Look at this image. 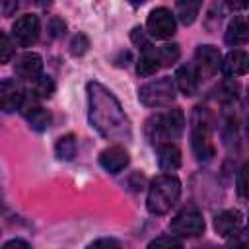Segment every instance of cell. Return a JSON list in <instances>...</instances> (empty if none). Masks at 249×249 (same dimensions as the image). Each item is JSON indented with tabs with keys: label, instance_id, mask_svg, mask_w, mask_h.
Instances as JSON below:
<instances>
[{
	"label": "cell",
	"instance_id": "6da1fadb",
	"mask_svg": "<svg viewBox=\"0 0 249 249\" xmlns=\"http://www.w3.org/2000/svg\"><path fill=\"white\" fill-rule=\"evenodd\" d=\"M86 89L91 126L107 140H130V121L124 109L121 107L119 99L99 82H89Z\"/></svg>",
	"mask_w": 249,
	"mask_h": 249
},
{
	"label": "cell",
	"instance_id": "7a4b0ae2",
	"mask_svg": "<svg viewBox=\"0 0 249 249\" xmlns=\"http://www.w3.org/2000/svg\"><path fill=\"white\" fill-rule=\"evenodd\" d=\"M185 128V115L181 109H169L165 113H156L146 121V136L154 146L171 142L181 136Z\"/></svg>",
	"mask_w": 249,
	"mask_h": 249
},
{
	"label": "cell",
	"instance_id": "3957f363",
	"mask_svg": "<svg viewBox=\"0 0 249 249\" xmlns=\"http://www.w3.org/2000/svg\"><path fill=\"white\" fill-rule=\"evenodd\" d=\"M181 196V181L175 175H158L148 189L146 206L152 214H165Z\"/></svg>",
	"mask_w": 249,
	"mask_h": 249
},
{
	"label": "cell",
	"instance_id": "277c9868",
	"mask_svg": "<svg viewBox=\"0 0 249 249\" xmlns=\"http://www.w3.org/2000/svg\"><path fill=\"white\" fill-rule=\"evenodd\" d=\"M212 124V115L204 107H195L191 115V146L198 161H208L214 156Z\"/></svg>",
	"mask_w": 249,
	"mask_h": 249
},
{
	"label": "cell",
	"instance_id": "5b68a950",
	"mask_svg": "<svg viewBox=\"0 0 249 249\" xmlns=\"http://www.w3.org/2000/svg\"><path fill=\"white\" fill-rule=\"evenodd\" d=\"M138 99L146 107H165L175 99V84L171 78H158L138 89Z\"/></svg>",
	"mask_w": 249,
	"mask_h": 249
},
{
	"label": "cell",
	"instance_id": "8992f818",
	"mask_svg": "<svg viewBox=\"0 0 249 249\" xmlns=\"http://www.w3.org/2000/svg\"><path fill=\"white\" fill-rule=\"evenodd\" d=\"M169 230L179 237H196L204 231V218L196 208L187 206L175 214L169 222Z\"/></svg>",
	"mask_w": 249,
	"mask_h": 249
},
{
	"label": "cell",
	"instance_id": "52a82bcc",
	"mask_svg": "<svg viewBox=\"0 0 249 249\" xmlns=\"http://www.w3.org/2000/svg\"><path fill=\"white\" fill-rule=\"evenodd\" d=\"M41 31V23L39 18L35 14H25L21 18H18L12 25V39L16 45L19 47H31Z\"/></svg>",
	"mask_w": 249,
	"mask_h": 249
},
{
	"label": "cell",
	"instance_id": "ba28073f",
	"mask_svg": "<svg viewBox=\"0 0 249 249\" xmlns=\"http://www.w3.org/2000/svg\"><path fill=\"white\" fill-rule=\"evenodd\" d=\"M146 29L150 37L156 39H167L175 33V16L167 8H154L148 16Z\"/></svg>",
	"mask_w": 249,
	"mask_h": 249
},
{
	"label": "cell",
	"instance_id": "9c48e42d",
	"mask_svg": "<svg viewBox=\"0 0 249 249\" xmlns=\"http://www.w3.org/2000/svg\"><path fill=\"white\" fill-rule=\"evenodd\" d=\"M198 78H210L218 72L222 66V54L214 45H200L195 51V62H193Z\"/></svg>",
	"mask_w": 249,
	"mask_h": 249
},
{
	"label": "cell",
	"instance_id": "30bf717a",
	"mask_svg": "<svg viewBox=\"0 0 249 249\" xmlns=\"http://www.w3.org/2000/svg\"><path fill=\"white\" fill-rule=\"evenodd\" d=\"M25 99V89L16 80H2L0 82V111L12 113L21 109Z\"/></svg>",
	"mask_w": 249,
	"mask_h": 249
},
{
	"label": "cell",
	"instance_id": "8fae6325",
	"mask_svg": "<svg viewBox=\"0 0 249 249\" xmlns=\"http://www.w3.org/2000/svg\"><path fill=\"white\" fill-rule=\"evenodd\" d=\"M43 70V58L37 53H23L16 58L14 62V72L21 78V80H29L33 82L35 78L41 76Z\"/></svg>",
	"mask_w": 249,
	"mask_h": 249
},
{
	"label": "cell",
	"instance_id": "7c38bea8",
	"mask_svg": "<svg viewBox=\"0 0 249 249\" xmlns=\"http://www.w3.org/2000/svg\"><path fill=\"white\" fill-rule=\"evenodd\" d=\"M128 152L123 148V146H119V144H115V146H109V148H105L101 154H99V163H101V167L105 169V171H109V173H119V171H123L126 165H128Z\"/></svg>",
	"mask_w": 249,
	"mask_h": 249
},
{
	"label": "cell",
	"instance_id": "4fadbf2b",
	"mask_svg": "<svg viewBox=\"0 0 249 249\" xmlns=\"http://www.w3.org/2000/svg\"><path fill=\"white\" fill-rule=\"evenodd\" d=\"M214 230L222 237H231L243 230V214L239 210H224L214 218Z\"/></svg>",
	"mask_w": 249,
	"mask_h": 249
},
{
	"label": "cell",
	"instance_id": "5bb4252c",
	"mask_svg": "<svg viewBox=\"0 0 249 249\" xmlns=\"http://www.w3.org/2000/svg\"><path fill=\"white\" fill-rule=\"evenodd\" d=\"M198 82H200V78H198V74H196L193 62H191V64H183V66L177 68L173 84H175V88H177L183 95H195L196 89H198Z\"/></svg>",
	"mask_w": 249,
	"mask_h": 249
},
{
	"label": "cell",
	"instance_id": "9a60e30c",
	"mask_svg": "<svg viewBox=\"0 0 249 249\" xmlns=\"http://www.w3.org/2000/svg\"><path fill=\"white\" fill-rule=\"evenodd\" d=\"M247 62H249L247 53L241 49H235V51L226 54L220 68H222L226 78H235V76H243L247 72Z\"/></svg>",
	"mask_w": 249,
	"mask_h": 249
},
{
	"label": "cell",
	"instance_id": "2e32d148",
	"mask_svg": "<svg viewBox=\"0 0 249 249\" xmlns=\"http://www.w3.org/2000/svg\"><path fill=\"white\" fill-rule=\"evenodd\" d=\"M21 113H23L25 121L29 123V126H31L33 130H45V128H49L51 119H53L47 109H43V107H39V105H33V103H29L27 99H23Z\"/></svg>",
	"mask_w": 249,
	"mask_h": 249
},
{
	"label": "cell",
	"instance_id": "e0dca14e",
	"mask_svg": "<svg viewBox=\"0 0 249 249\" xmlns=\"http://www.w3.org/2000/svg\"><path fill=\"white\" fill-rule=\"evenodd\" d=\"M156 148H158V165L163 171H173L181 165V150L173 142H165Z\"/></svg>",
	"mask_w": 249,
	"mask_h": 249
},
{
	"label": "cell",
	"instance_id": "ac0fdd59",
	"mask_svg": "<svg viewBox=\"0 0 249 249\" xmlns=\"http://www.w3.org/2000/svg\"><path fill=\"white\" fill-rule=\"evenodd\" d=\"M247 39H249V31H247L245 18L235 16V18L228 23V29H226V43L231 45V47H237V45H245Z\"/></svg>",
	"mask_w": 249,
	"mask_h": 249
},
{
	"label": "cell",
	"instance_id": "d6986e66",
	"mask_svg": "<svg viewBox=\"0 0 249 249\" xmlns=\"http://www.w3.org/2000/svg\"><path fill=\"white\" fill-rule=\"evenodd\" d=\"M160 68H161V64H160V58H158L156 47L144 49V51L140 53V58H138V64H136L138 76H142V78L152 76V74H156Z\"/></svg>",
	"mask_w": 249,
	"mask_h": 249
},
{
	"label": "cell",
	"instance_id": "ffe728a7",
	"mask_svg": "<svg viewBox=\"0 0 249 249\" xmlns=\"http://www.w3.org/2000/svg\"><path fill=\"white\" fill-rule=\"evenodd\" d=\"M31 97L33 99H49L53 93H54V82L51 76H45L41 74L39 78H35L31 82Z\"/></svg>",
	"mask_w": 249,
	"mask_h": 249
},
{
	"label": "cell",
	"instance_id": "44dd1931",
	"mask_svg": "<svg viewBox=\"0 0 249 249\" xmlns=\"http://www.w3.org/2000/svg\"><path fill=\"white\" fill-rule=\"evenodd\" d=\"M76 150H78V144L74 134H64L54 144V154L58 156V160H64V161H70L76 156Z\"/></svg>",
	"mask_w": 249,
	"mask_h": 249
},
{
	"label": "cell",
	"instance_id": "7402d4cb",
	"mask_svg": "<svg viewBox=\"0 0 249 249\" xmlns=\"http://www.w3.org/2000/svg\"><path fill=\"white\" fill-rule=\"evenodd\" d=\"M175 10H177V16L179 19L185 23V25H191L196 16H198V10H200V2L196 0H179L175 4Z\"/></svg>",
	"mask_w": 249,
	"mask_h": 249
},
{
	"label": "cell",
	"instance_id": "603a6c76",
	"mask_svg": "<svg viewBox=\"0 0 249 249\" xmlns=\"http://www.w3.org/2000/svg\"><path fill=\"white\" fill-rule=\"evenodd\" d=\"M156 53H158V58H160V64H161V66H171V64H175V62L179 60V56H181V49H179L177 43L161 45V47L156 49Z\"/></svg>",
	"mask_w": 249,
	"mask_h": 249
},
{
	"label": "cell",
	"instance_id": "cb8c5ba5",
	"mask_svg": "<svg viewBox=\"0 0 249 249\" xmlns=\"http://www.w3.org/2000/svg\"><path fill=\"white\" fill-rule=\"evenodd\" d=\"M88 49H89V41L84 33H78L72 37V41H70V54L72 56H82Z\"/></svg>",
	"mask_w": 249,
	"mask_h": 249
},
{
	"label": "cell",
	"instance_id": "d4e9b609",
	"mask_svg": "<svg viewBox=\"0 0 249 249\" xmlns=\"http://www.w3.org/2000/svg\"><path fill=\"white\" fill-rule=\"evenodd\" d=\"M14 43H12V39L6 35V33H0V64H4V62H8V60H12V56H14Z\"/></svg>",
	"mask_w": 249,
	"mask_h": 249
},
{
	"label": "cell",
	"instance_id": "484cf974",
	"mask_svg": "<svg viewBox=\"0 0 249 249\" xmlns=\"http://www.w3.org/2000/svg\"><path fill=\"white\" fill-rule=\"evenodd\" d=\"M148 249H183V245H181L177 239H173V237L161 235V237H156V239L148 245Z\"/></svg>",
	"mask_w": 249,
	"mask_h": 249
},
{
	"label": "cell",
	"instance_id": "4316f807",
	"mask_svg": "<svg viewBox=\"0 0 249 249\" xmlns=\"http://www.w3.org/2000/svg\"><path fill=\"white\" fill-rule=\"evenodd\" d=\"M130 39H132V43H134V45H136L140 51H144V49L152 47V41H150V37H146L144 29H140V27H134V29H132V33H130Z\"/></svg>",
	"mask_w": 249,
	"mask_h": 249
},
{
	"label": "cell",
	"instance_id": "83f0119b",
	"mask_svg": "<svg viewBox=\"0 0 249 249\" xmlns=\"http://www.w3.org/2000/svg\"><path fill=\"white\" fill-rule=\"evenodd\" d=\"M88 249H123V247L113 237H101V239H95L93 243H89Z\"/></svg>",
	"mask_w": 249,
	"mask_h": 249
},
{
	"label": "cell",
	"instance_id": "f1b7e54d",
	"mask_svg": "<svg viewBox=\"0 0 249 249\" xmlns=\"http://www.w3.org/2000/svg\"><path fill=\"white\" fill-rule=\"evenodd\" d=\"M228 249H249L247 245V237H245V231H237L235 235H231V241L228 245Z\"/></svg>",
	"mask_w": 249,
	"mask_h": 249
},
{
	"label": "cell",
	"instance_id": "f546056e",
	"mask_svg": "<svg viewBox=\"0 0 249 249\" xmlns=\"http://www.w3.org/2000/svg\"><path fill=\"white\" fill-rule=\"evenodd\" d=\"M49 29H51V35H53V37H58V35H62V33H64L66 25H64V21H62V19L53 18V19H51V23H49Z\"/></svg>",
	"mask_w": 249,
	"mask_h": 249
},
{
	"label": "cell",
	"instance_id": "4dcf8cb0",
	"mask_svg": "<svg viewBox=\"0 0 249 249\" xmlns=\"http://www.w3.org/2000/svg\"><path fill=\"white\" fill-rule=\"evenodd\" d=\"M2 249H31V245L23 239H10L2 245Z\"/></svg>",
	"mask_w": 249,
	"mask_h": 249
},
{
	"label": "cell",
	"instance_id": "1f68e13d",
	"mask_svg": "<svg viewBox=\"0 0 249 249\" xmlns=\"http://www.w3.org/2000/svg\"><path fill=\"white\" fill-rule=\"evenodd\" d=\"M245 173H247V165H243L239 169V175H237V193H239V196H245Z\"/></svg>",
	"mask_w": 249,
	"mask_h": 249
},
{
	"label": "cell",
	"instance_id": "d6a6232c",
	"mask_svg": "<svg viewBox=\"0 0 249 249\" xmlns=\"http://www.w3.org/2000/svg\"><path fill=\"white\" fill-rule=\"evenodd\" d=\"M2 208H4V200H2V193H0V212H2Z\"/></svg>",
	"mask_w": 249,
	"mask_h": 249
}]
</instances>
